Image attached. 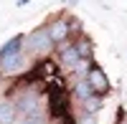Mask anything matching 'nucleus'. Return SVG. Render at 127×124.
<instances>
[{
	"instance_id": "obj_1",
	"label": "nucleus",
	"mask_w": 127,
	"mask_h": 124,
	"mask_svg": "<svg viewBox=\"0 0 127 124\" xmlns=\"http://www.w3.org/2000/svg\"><path fill=\"white\" fill-rule=\"evenodd\" d=\"M20 68H23V53L20 51H13V53L0 58V71L3 74H18Z\"/></svg>"
},
{
	"instance_id": "obj_2",
	"label": "nucleus",
	"mask_w": 127,
	"mask_h": 124,
	"mask_svg": "<svg viewBox=\"0 0 127 124\" xmlns=\"http://www.w3.org/2000/svg\"><path fill=\"white\" fill-rule=\"evenodd\" d=\"M87 84H89V89H92V91H97V94H104V91H109V81H107V76H104V71H102V68H92V71H89Z\"/></svg>"
},
{
	"instance_id": "obj_3",
	"label": "nucleus",
	"mask_w": 127,
	"mask_h": 124,
	"mask_svg": "<svg viewBox=\"0 0 127 124\" xmlns=\"http://www.w3.org/2000/svg\"><path fill=\"white\" fill-rule=\"evenodd\" d=\"M28 46H31V51H48V48H51L48 33H46V30H36V33H31Z\"/></svg>"
},
{
	"instance_id": "obj_4",
	"label": "nucleus",
	"mask_w": 127,
	"mask_h": 124,
	"mask_svg": "<svg viewBox=\"0 0 127 124\" xmlns=\"http://www.w3.org/2000/svg\"><path fill=\"white\" fill-rule=\"evenodd\" d=\"M18 109L26 111V114H33V111H38V94H36V91H28L23 99H18Z\"/></svg>"
},
{
	"instance_id": "obj_5",
	"label": "nucleus",
	"mask_w": 127,
	"mask_h": 124,
	"mask_svg": "<svg viewBox=\"0 0 127 124\" xmlns=\"http://www.w3.org/2000/svg\"><path fill=\"white\" fill-rule=\"evenodd\" d=\"M46 33H48V41H51V43H54V41H64V38H66V33H69L66 20H56V23L51 25Z\"/></svg>"
},
{
	"instance_id": "obj_6",
	"label": "nucleus",
	"mask_w": 127,
	"mask_h": 124,
	"mask_svg": "<svg viewBox=\"0 0 127 124\" xmlns=\"http://www.w3.org/2000/svg\"><path fill=\"white\" fill-rule=\"evenodd\" d=\"M15 122V106L10 101H3L0 104V124H13Z\"/></svg>"
},
{
	"instance_id": "obj_7",
	"label": "nucleus",
	"mask_w": 127,
	"mask_h": 124,
	"mask_svg": "<svg viewBox=\"0 0 127 124\" xmlns=\"http://www.w3.org/2000/svg\"><path fill=\"white\" fill-rule=\"evenodd\" d=\"M74 94H76V99L87 101L89 96H94V91L89 89V84H87V81H79V84H76V89H74Z\"/></svg>"
},
{
	"instance_id": "obj_8",
	"label": "nucleus",
	"mask_w": 127,
	"mask_h": 124,
	"mask_svg": "<svg viewBox=\"0 0 127 124\" xmlns=\"http://www.w3.org/2000/svg\"><path fill=\"white\" fill-rule=\"evenodd\" d=\"M61 61H64L66 66H74V63L79 61V53H76V48H74V46L64 48V53H61Z\"/></svg>"
},
{
	"instance_id": "obj_9",
	"label": "nucleus",
	"mask_w": 127,
	"mask_h": 124,
	"mask_svg": "<svg viewBox=\"0 0 127 124\" xmlns=\"http://www.w3.org/2000/svg\"><path fill=\"white\" fill-rule=\"evenodd\" d=\"M84 104H87V111H89V117H92V111H97V106L102 104V101H99L97 96H89L87 101H84Z\"/></svg>"
},
{
	"instance_id": "obj_10",
	"label": "nucleus",
	"mask_w": 127,
	"mask_h": 124,
	"mask_svg": "<svg viewBox=\"0 0 127 124\" xmlns=\"http://www.w3.org/2000/svg\"><path fill=\"white\" fill-rule=\"evenodd\" d=\"M41 122H43V117H41L38 111H33V114H28V119H26L23 124H41Z\"/></svg>"
},
{
	"instance_id": "obj_11",
	"label": "nucleus",
	"mask_w": 127,
	"mask_h": 124,
	"mask_svg": "<svg viewBox=\"0 0 127 124\" xmlns=\"http://www.w3.org/2000/svg\"><path fill=\"white\" fill-rule=\"evenodd\" d=\"M79 124H97V122H94V117H84Z\"/></svg>"
}]
</instances>
